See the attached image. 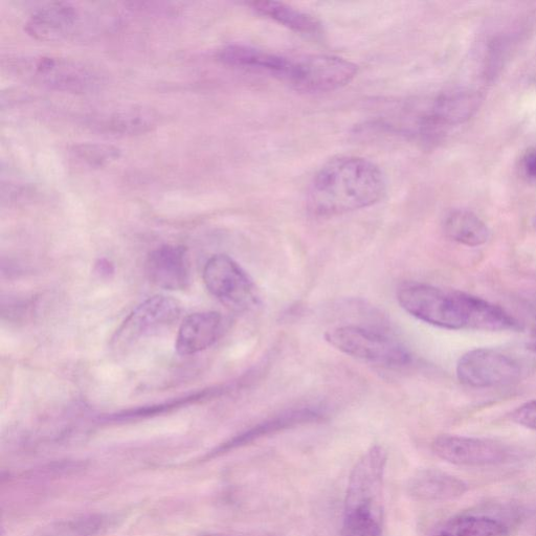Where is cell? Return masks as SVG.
Segmentation results:
<instances>
[{
    "instance_id": "obj_1",
    "label": "cell",
    "mask_w": 536,
    "mask_h": 536,
    "mask_svg": "<svg viewBox=\"0 0 536 536\" xmlns=\"http://www.w3.org/2000/svg\"><path fill=\"white\" fill-rule=\"evenodd\" d=\"M397 301L412 317L450 330L506 331L513 318L502 307L481 298L422 283H406Z\"/></svg>"
},
{
    "instance_id": "obj_2",
    "label": "cell",
    "mask_w": 536,
    "mask_h": 536,
    "mask_svg": "<svg viewBox=\"0 0 536 536\" xmlns=\"http://www.w3.org/2000/svg\"><path fill=\"white\" fill-rule=\"evenodd\" d=\"M386 190L381 168L359 156H341L327 163L312 180L307 208L317 217L338 216L374 206Z\"/></svg>"
},
{
    "instance_id": "obj_3",
    "label": "cell",
    "mask_w": 536,
    "mask_h": 536,
    "mask_svg": "<svg viewBox=\"0 0 536 536\" xmlns=\"http://www.w3.org/2000/svg\"><path fill=\"white\" fill-rule=\"evenodd\" d=\"M387 461L383 446L374 445L353 467L345 499L343 536H382Z\"/></svg>"
},
{
    "instance_id": "obj_4",
    "label": "cell",
    "mask_w": 536,
    "mask_h": 536,
    "mask_svg": "<svg viewBox=\"0 0 536 536\" xmlns=\"http://www.w3.org/2000/svg\"><path fill=\"white\" fill-rule=\"evenodd\" d=\"M8 67L22 80L64 93H93L105 81L97 67L70 58L22 56L9 59Z\"/></svg>"
},
{
    "instance_id": "obj_5",
    "label": "cell",
    "mask_w": 536,
    "mask_h": 536,
    "mask_svg": "<svg viewBox=\"0 0 536 536\" xmlns=\"http://www.w3.org/2000/svg\"><path fill=\"white\" fill-rule=\"evenodd\" d=\"M325 340L354 359L388 368L405 367L412 361L410 352L388 335L359 326H341L328 330Z\"/></svg>"
},
{
    "instance_id": "obj_6",
    "label": "cell",
    "mask_w": 536,
    "mask_h": 536,
    "mask_svg": "<svg viewBox=\"0 0 536 536\" xmlns=\"http://www.w3.org/2000/svg\"><path fill=\"white\" fill-rule=\"evenodd\" d=\"M357 66L349 60L329 55H309L290 59L284 78L303 93H327L349 84Z\"/></svg>"
},
{
    "instance_id": "obj_7",
    "label": "cell",
    "mask_w": 536,
    "mask_h": 536,
    "mask_svg": "<svg viewBox=\"0 0 536 536\" xmlns=\"http://www.w3.org/2000/svg\"><path fill=\"white\" fill-rule=\"evenodd\" d=\"M204 282L209 293L234 310H247L258 302L253 280L227 255H215L206 264Z\"/></svg>"
},
{
    "instance_id": "obj_8",
    "label": "cell",
    "mask_w": 536,
    "mask_h": 536,
    "mask_svg": "<svg viewBox=\"0 0 536 536\" xmlns=\"http://www.w3.org/2000/svg\"><path fill=\"white\" fill-rule=\"evenodd\" d=\"M521 368L515 359L502 351L479 348L466 352L457 364L460 383L473 388L509 385L519 378Z\"/></svg>"
},
{
    "instance_id": "obj_9",
    "label": "cell",
    "mask_w": 536,
    "mask_h": 536,
    "mask_svg": "<svg viewBox=\"0 0 536 536\" xmlns=\"http://www.w3.org/2000/svg\"><path fill=\"white\" fill-rule=\"evenodd\" d=\"M89 17L81 8L69 3L50 4L31 15L26 31L39 41H67L83 35L88 29Z\"/></svg>"
},
{
    "instance_id": "obj_10",
    "label": "cell",
    "mask_w": 536,
    "mask_h": 536,
    "mask_svg": "<svg viewBox=\"0 0 536 536\" xmlns=\"http://www.w3.org/2000/svg\"><path fill=\"white\" fill-rule=\"evenodd\" d=\"M432 449L440 459L460 466L498 465L509 459V450L498 441L474 437L442 435Z\"/></svg>"
},
{
    "instance_id": "obj_11",
    "label": "cell",
    "mask_w": 536,
    "mask_h": 536,
    "mask_svg": "<svg viewBox=\"0 0 536 536\" xmlns=\"http://www.w3.org/2000/svg\"><path fill=\"white\" fill-rule=\"evenodd\" d=\"M180 315L181 305L176 300L167 296H154L131 312L119 329L115 341L119 345L133 343L169 327Z\"/></svg>"
},
{
    "instance_id": "obj_12",
    "label": "cell",
    "mask_w": 536,
    "mask_h": 536,
    "mask_svg": "<svg viewBox=\"0 0 536 536\" xmlns=\"http://www.w3.org/2000/svg\"><path fill=\"white\" fill-rule=\"evenodd\" d=\"M481 104V97L471 89H454L438 96L418 118L420 130L459 125L471 119Z\"/></svg>"
},
{
    "instance_id": "obj_13",
    "label": "cell",
    "mask_w": 536,
    "mask_h": 536,
    "mask_svg": "<svg viewBox=\"0 0 536 536\" xmlns=\"http://www.w3.org/2000/svg\"><path fill=\"white\" fill-rule=\"evenodd\" d=\"M159 120L154 109L132 105L104 110L89 118V125L108 136L128 137L152 130Z\"/></svg>"
},
{
    "instance_id": "obj_14",
    "label": "cell",
    "mask_w": 536,
    "mask_h": 536,
    "mask_svg": "<svg viewBox=\"0 0 536 536\" xmlns=\"http://www.w3.org/2000/svg\"><path fill=\"white\" fill-rule=\"evenodd\" d=\"M146 273L156 286L167 290H182L191 280L187 251L178 245H164L153 251L146 262Z\"/></svg>"
},
{
    "instance_id": "obj_15",
    "label": "cell",
    "mask_w": 536,
    "mask_h": 536,
    "mask_svg": "<svg viewBox=\"0 0 536 536\" xmlns=\"http://www.w3.org/2000/svg\"><path fill=\"white\" fill-rule=\"evenodd\" d=\"M322 419V414L314 409H298L287 411L274 418L268 419L251 430L244 432L230 441L223 443L208 455V459L214 458L233 450L249 445L261 438L271 436L288 429L303 426L305 423L316 422Z\"/></svg>"
},
{
    "instance_id": "obj_16",
    "label": "cell",
    "mask_w": 536,
    "mask_h": 536,
    "mask_svg": "<svg viewBox=\"0 0 536 536\" xmlns=\"http://www.w3.org/2000/svg\"><path fill=\"white\" fill-rule=\"evenodd\" d=\"M407 490L416 501L446 502L463 497L468 487L463 480L438 469H422L410 478Z\"/></svg>"
},
{
    "instance_id": "obj_17",
    "label": "cell",
    "mask_w": 536,
    "mask_h": 536,
    "mask_svg": "<svg viewBox=\"0 0 536 536\" xmlns=\"http://www.w3.org/2000/svg\"><path fill=\"white\" fill-rule=\"evenodd\" d=\"M223 328L218 312L206 311L187 317L178 329L175 348L178 354L193 355L217 342Z\"/></svg>"
},
{
    "instance_id": "obj_18",
    "label": "cell",
    "mask_w": 536,
    "mask_h": 536,
    "mask_svg": "<svg viewBox=\"0 0 536 536\" xmlns=\"http://www.w3.org/2000/svg\"><path fill=\"white\" fill-rule=\"evenodd\" d=\"M218 60L237 69H249L270 73L284 79L290 57L259 50L244 44H230L217 53Z\"/></svg>"
},
{
    "instance_id": "obj_19",
    "label": "cell",
    "mask_w": 536,
    "mask_h": 536,
    "mask_svg": "<svg viewBox=\"0 0 536 536\" xmlns=\"http://www.w3.org/2000/svg\"><path fill=\"white\" fill-rule=\"evenodd\" d=\"M505 521L485 515H460L438 526L430 536H506Z\"/></svg>"
},
{
    "instance_id": "obj_20",
    "label": "cell",
    "mask_w": 536,
    "mask_h": 536,
    "mask_svg": "<svg viewBox=\"0 0 536 536\" xmlns=\"http://www.w3.org/2000/svg\"><path fill=\"white\" fill-rule=\"evenodd\" d=\"M249 6L258 14L299 33L315 34L321 29L314 16L275 0H254Z\"/></svg>"
},
{
    "instance_id": "obj_21",
    "label": "cell",
    "mask_w": 536,
    "mask_h": 536,
    "mask_svg": "<svg viewBox=\"0 0 536 536\" xmlns=\"http://www.w3.org/2000/svg\"><path fill=\"white\" fill-rule=\"evenodd\" d=\"M443 230L446 236L466 247H480L490 236L485 223L474 213L457 210L445 218Z\"/></svg>"
},
{
    "instance_id": "obj_22",
    "label": "cell",
    "mask_w": 536,
    "mask_h": 536,
    "mask_svg": "<svg viewBox=\"0 0 536 536\" xmlns=\"http://www.w3.org/2000/svg\"><path fill=\"white\" fill-rule=\"evenodd\" d=\"M73 159L89 168H102L120 158V150L105 144H82L75 146Z\"/></svg>"
},
{
    "instance_id": "obj_23",
    "label": "cell",
    "mask_w": 536,
    "mask_h": 536,
    "mask_svg": "<svg viewBox=\"0 0 536 536\" xmlns=\"http://www.w3.org/2000/svg\"><path fill=\"white\" fill-rule=\"evenodd\" d=\"M511 419L519 426L536 431V400L528 401L513 411Z\"/></svg>"
},
{
    "instance_id": "obj_24",
    "label": "cell",
    "mask_w": 536,
    "mask_h": 536,
    "mask_svg": "<svg viewBox=\"0 0 536 536\" xmlns=\"http://www.w3.org/2000/svg\"><path fill=\"white\" fill-rule=\"evenodd\" d=\"M525 170L531 177H536V151L530 152L525 159Z\"/></svg>"
},
{
    "instance_id": "obj_25",
    "label": "cell",
    "mask_w": 536,
    "mask_h": 536,
    "mask_svg": "<svg viewBox=\"0 0 536 536\" xmlns=\"http://www.w3.org/2000/svg\"><path fill=\"white\" fill-rule=\"evenodd\" d=\"M529 350L536 353V319L531 327L530 335H529V341L527 344Z\"/></svg>"
},
{
    "instance_id": "obj_26",
    "label": "cell",
    "mask_w": 536,
    "mask_h": 536,
    "mask_svg": "<svg viewBox=\"0 0 536 536\" xmlns=\"http://www.w3.org/2000/svg\"><path fill=\"white\" fill-rule=\"evenodd\" d=\"M534 228H535V230H536V216H535V218H534Z\"/></svg>"
},
{
    "instance_id": "obj_27",
    "label": "cell",
    "mask_w": 536,
    "mask_h": 536,
    "mask_svg": "<svg viewBox=\"0 0 536 536\" xmlns=\"http://www.w3.org/2000/svg\"><path fill=\"white\" fill-rule=\"evenodd\" d=\"M207 536H226V535H207Z\"/></svg>"
}]
</instances>
